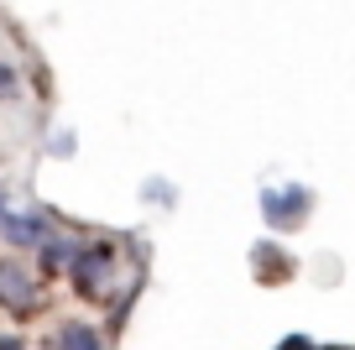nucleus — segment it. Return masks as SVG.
<instances>
[{
	"label": "nucleus",
	"mask_w": 355,
	"mask_h": 350,
	"mask_svg": "<svg viewBox=\"0 0 355 350\" xmlns=\"http://www.w3.org/2000/svg\"><path fill=\"white\" fill-rule=\"evenodd\" d=\"M0 235H6L11 251H37L53 235V215L47 209H6L0 215Z\"/></svg>",
	"instance_id": "4"
},
{
	"label": "nucleus",
	"mask_w": 355,
	"mask_h": 350,
	"mask_svg": "<svg viewBox=\"0 0 355 350\" xmlns=\"http://www.w3.org/2000/svg\"><path fill=\"white\" fill-rule=\"evenodd\" d=\"M0 350H26V340L21 335H0Z\"/></svg>",
	"instance_id": "11"
},
{
	"label": "nucleus",
	"mask_w": 355,
	"mask_h": 350,
	"mask_svg": "<svg viewBox=\"0 0 355 350\" xmlns=\"http://www.w3.org/2000/svg\"><path fill=\"white\" fill-rule=\"evenodd\" d=\"M309 215H313V188H309V183L261 188V219H266L272 230H298Z\"/></svg>",
	"instance_id": "2"
},
{
	"label": "nucleus",
	"mask_w": 355,
	"mask_h": 350,
	"mask_svg": "<svg viewBox=\"0 0 355 350\" xmlns=\"http://www.w3.org/2000/svg\"><path fill=\"white\" fill-rule=\"evenodd\" d=\"M115 272H121V251L115 241H94V246H78V262H73V288L78 298H110Z\"/></svg>",
	"instance_id": "1"
},
{
	"label": "nucleus",
	"mask_w": 355,
	"mask_h": 350,
	"mask_svg": "<svg viewBox=\"0 0 355 350\" xmlns=\"http://www.w3.org/2000/svg\"><path fill=\"white\" fill-rule=\"evenodd\" d=\"M73 262H78V241H68V235H47L42 246H37V267H42L47 277H63V272H73Z\"/></svg>",
	"instance_id": "5"
},
{
	"label": "nucleus",
	"mask_w": 355,
	"mask_h": 350,
	"mask_svg": "<svg viewBox=\"0 0 355 350\" xmlns=\"http://www.w3.org/2000/svg\"><path fill=\"white\" fill-rule=\"evenodd\" d=\"M319 350H350V345H319Z\"/></svg>",
	"instance_id": "13"
},
{
	"label": "nucleus",
	"mask_w": 355,
	"mask_h": 350,
	"mask_svg": "<svg viewBox=\"0 0 355 350\" xmlns=\"http://www.w3.org/2000/svg\"><path fill=\"white\" fill-rule=\"evenodd\" d=\"M0 308H6V314H16V319H26V314H37V308H42V288H37L32 267L16 262V256H6V262H0Z\"/></svg>",
	"instance_id": "3"
},
{
	"label": "nucleus",
	"mask_w": 355,
	"mask_h": 350,
	"mask_svg": "<svg viewBox=\"0 0 355 350\" xmlns=\"http://www.w3.org/2000/svg\"><path fill=\"white\" fill-rule=\"evenodd\" d=\"M277 350H319V340H309V335H282Z\"/></svg>",
	"instance_id": "9"
},
{
	"label": "nucleus",
	"mask_w": 355,
	"mask_h": 350,
	"mask_svg": "<svg viewBox=\"0 0 355 350\" xmlns=\"http://www.w3.org/2000/svg\"><path fill=\"white\" fill-rule=\"evenodd\" d=\"M73 147H78V142H73V131H58V142L47 147V152H53V157H73Z\"/></svg>",
	"instance_id": "10"
},
{
	"label": "nucleus",
	"mask_w": 355,
	"mask_h": 350,
	"mask_svg": "<svg viewBox=\"0 0 355 350\" xmlns=\"http://www.w3.org/2000/svg\"><path fill=\"white\" fill-rule=\"evenodd\" d=\"M58 350H105V335L94 324H84V319H68L58 329Z\"/></svg>",
	"instance_id": "6"
},
{
	"label": "nucleus",
	"mask_w": 355,
	"mask_h": 350,
	"mask_svg": "<svg viewBox=\"0 0 355 350\" xmlns=\"http://www.w3.org/2000/svg\"><path fill=\"white\" fill-rule=\"evenodd\" d=\"M0 99H16V68L0 58Z\"/></svg>",
	"instance_id": "8"
},
{
	"label": "nucleus",
	"mask_w": 355,
	"mask_h": 350,
	"mask_svg": "<svg viewBox=\"0 0 355 350\" xmlns=\"http://www.w3.org/2000/svg\"><path fill=\"white\" fill-rule=\"evenodd\" d=\"M141 199H146V204H173L178 194H173V183H162V178H152V183L141 188Z\"/></svg>",
	"instance_id": "7"
},
{
	"label": "nucleus",
	"mask_w": 355,
	"mask_h": 350,
	"mask_svg": "<svg viewBox=\"0 0 355 350\" xmlns=\"http://www.w3.org/2000/svg\"><path fill=\"white\" fill-rule=\"evenodd\" d=\"M0 215H6V183H0Z\"/></svg>",
	"instance_id": "12"
}]
</instances>
